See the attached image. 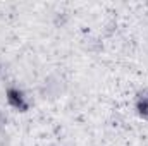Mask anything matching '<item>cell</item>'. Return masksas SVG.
<instances>
[{
  "mask_svg": "<svg viewBox=\"0 0 148 146\" xmlns=\"http://www.w3.org/2000/svg\"><path fill=\"white\" fill-rule=\"evenodd\" d=\"M134 108H136V113L143 120H148V89H141V91L136 93Z\"/></svg>",
  "mask_w": 148,
  "mask_h": 146,
  "instance_id": "2",
  "label": "cell"
},
{
  "mask_svg": "<svg viewBox=\"0 0 148 146\" xmlns=\"http://www.w3.org/2000/svg\"><path fill=\"white\" fill-rule=\"evenodd\" d=\"M0 72H2V64H0Z\"/></svg>",
  "mask_w": 148,
  "mask_h": 146,
  "instance_id": "4",
  "label": "cell"
},
{
  "mask_svg": "<svg viewBox=\"0 0 148 146\" xmlns=\"http://www.w3.org/2000/svg\"><path fill=\"white\" fill-rule=\"evenodd\" d=\"M5 124V117H3V113L0 112V129H2V126Z\"/></svg>",
  "mask_w": 148,
  "mask_h": 146,
  "instance_id": "3",
  "label": "cell"
},
{
  "mask_svg": "<svg viewBox=\"0 0 148 146\" xmlns=\"http://www.w3.org/2000/svg\"><path fill=\"white\" fill-rule=\"evenodd\" d=\"M5 98H7V103L14 110H17V112H23L24 113V112H28L29 107H31L26 93L21 88H17V86H9L7 91H5Z\"/></svg>",
  "mask_w": 148,
  "mask_h": 146,
  "instance_id": "1",
  "label": "cell"
}]
</instances>
